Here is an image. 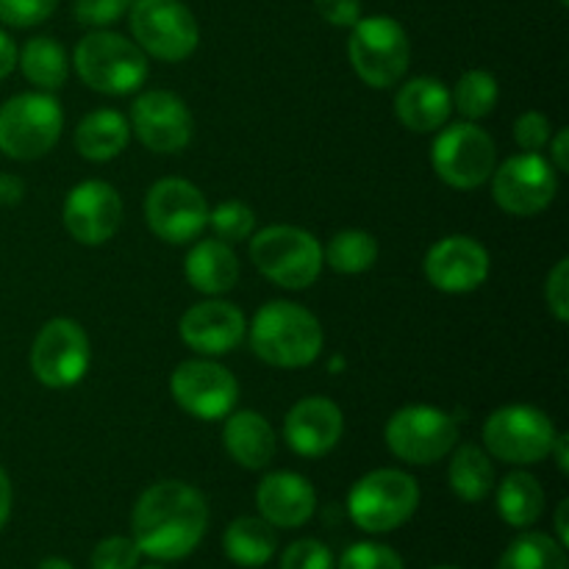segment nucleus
<instances>
[{"label":"nucleus","instance_id":"1","mask_svg":"<svg viewBox=\"0 0 569 569\" xmlns=\"http://www.w3.org/2000/svg\"><path fill=\"white\" fill-rule=\"evenodd\" d=\"M133 542L156 561H181L203 542L209 503L183 481H159L139 495L131 517Z\"/></svg>","mask_w":569,"mask_h":569},{"label":"nucleus","instance_id":"2","mask_svg":"<svg viewBox=\"0 0 569 569\" xmlns=\"http://www.w3.org/2000/svg\"><path fill=\"white\" fill-rule=\"evenodd\" d=\"M248 331L253 353L264 365L283 370L315 365L326 342L320 320L292 300H270L261 306Z\"/></svg>","mask_w":569,"mask_h":569},{"label":"nucleus","instance_id":"3","mask_svg":"<svg viewBox=\"0 0 569 569\" xmlns=\"http://www.w3.org/2000/svg\"><path fill=\"white\" fill-rule=\"evenodd\" d=\"M72 67L89 89L111 98L137 92L148 78V56L142 48L106 28H94L76 44Z\"/></svg>","mask_w":569,"mask_h":569},{"label":"nucleus","instance_id":"4","mask_svg":"<svg viewBox=\"0 0 569 569\" xmlns=\"http://www.w3.org/2000/svg\"><path fill=\"white\" fill-rule=\"evenodd\" d=\"M250 259L267 281L283 289H309L326 264L315 233L295 226H267L253 233Z\"/></svg>","mask_w":569,"mask_h":569},{"label":"nucleus","instance_id":"5","mask_svg":"<svg viewBox=\"0 0 569 569\" xmlns=\"http://www.w3.org/2000/svg\"><path fill=\"white\" fill-rule=\"evenodd\" d=\"M420 506V483L415 476L381 467L353 483L348 495V515L361 531L389 533L406 526Z\"/></svg>","mask_w":569,"mask_h":569},{"label":"nucleus","instance_id":"6","mask_svg":"<svg viewBox=\"0 0 569 569\" xmlns=\"http://www.w3.org/2000/svg\"><path fill=\"white\" fill-rule=\"evenodd\" d=\"M61 128L64 111L48 92H22L0 106V150L9 159H42L56 148Z\"/></svg>","mask_w":569,"mask_h":569},{"label":"nucleus","instance_id":"7","mask_svg":"<svg viewBox=\"0 0 569 569\" xmlns=\"http://www.w3.org/2000/svg\"><path fill=\"white\" fill-rule=\"evenodd\" d=\"M348 56L356 76L372 89H389L406 76L411 42L406 28L387 14L361 17L348 39Z\"/></svg>","mask_w":569,"mask_h":569},{"label":"nucleus","instance_id":"8","mask_svg":"<svg viewBox=\"0 0 569 569\" xmlns=\"http://www.w3.org/2000/svg\"><path fill=\"white\" fill-rule=\"evenodd\" d=\"M556 437L553 420L526 403L495 409L483 422V445L506 465H539L550 456Z\"/></svg>","mask_w":569,"mask_h":569},{"label":"nucleus","instance_id":"9","mask_svg":"<svg viewBox=\"0 0 569 569\" xmlns=\"http://www.w3.org/2000/svg\"><path fill=\"white\" fill-rule=\"evenodd\" d=\"M128 20L144 56L176 64L198 50V20L181 0H133Z\"/></svg>","mask_w":569,"mask_h":569},{"label":"nucleus","instance_id":"10","mask_svg":"<svg viewBox=\"0 0 569 569\" xmlns=\"http://www.w3.org/2000/svg\"><path fill=\"white\" fill-rule=\"evenodd\" d=\"M433 172L453 189H478L498 167L495 139L476 122H453L442 128L431 144Z\"/></svg>","mask_w":569,"mask_h":569},{"label":"nucleus","instance_id":"11","mask_svg":"<svg viewBox=\"0 0 569 569\" xmlns=\"http://www.w3.org/2000/svg\"><path fill=\"white\" fill-rule=\"evenodd\" d=\"M383 439L400 461L426 467L459 445V422L437 406H403L389 417Z\"/></svg>","mask_w":569,"mask_h":569},{"label":"nucleus","instance_id":"12","mask_svg":"<svg viewBox=\"0 0 569 569\" xmlns=\"http://www.w3.org/2000/svg\"><path fill=\"white\" fill-rule=\"evenodd\" d=\"M89 337L70 317H56L44 322L31 345V372L39 383L50 389H70L87 376Z\"/></svg>","mask_w":569,"mask_h":569},{"label":"nucleus","instance_id":"13","mask_svg":"<svg viewBox=\"0 0 569 569\" xmlns=\"http://www.w3.org/2000/svg\"><path fill=\"white\" fill-rule=\"evenodd\" d=\"M144 220L161 242L187 244L209 226V203L192 181L161 178L144 198Z\"/></svg>","mask_w":569,"mask_h":569},{"label":"nucleus","instance_id":"14","mask_svg":"<svg viewBox=\"0 0 569 569\" xmlns=\"http://www.w3.org/2000/svg\"><path fill=\"white\" fill-rule=\"evenodd\" d=\"M559 192V172L545 156L520 153L492 172V198L515 217H533L548 209Z\"/></svg>","mask_w":569,"mask_h":569},{"label":"nucleus","instance_id":"15","mask_svg":"<svg viewBox=\"0 0 569 569\" xmlns=\"http://www.w3.org/2000/svg\"><path fill=\"white\" fill-rule=\"evenodd\" d=\"M170 392L187 415L198 420H226L239 400V383L231 370L211 359H189L170 376Z\"/></svg>","mask_w":569,"mask_h":569},{"label":"nucleus","instance_id":"16","mask_svg":"<svg viewBox=\"0 0 569 569\" xmlns=\"http://www.w3.org/2000/svg\"><path fill=\"white\" fill-rule=\"evenodd\" d=\"M131 131L153 153H181L194 133L192 111L167 89H148L131 106Z\"/></svg>","mask_w":569,"mask_h":569},{"label":"nucleus","instance_id":"17","mask_svg":"<svg viewBox=\"0 0 569 569\" xmlns=\"http://www.w3.org/2000/svg\"><path fill=\"white\" fill-rule=\"evenodd\" d=\"M64 228L76 242L103 244L120 231L122 198L106 181H81L70 189L64 200Z\"/></svg>","mask_w":569,"mask_h":569},{"label":"nucleus","instance_id":"18","mask_svg":"<svg viewBox=\"0 0 569 569\" xmlns=\"http://www.w3.org/2000/svg\"><path fill=\"white\" fill-rule=\"evenodd\" d=\"M426 278L433 289L448 295L476 292L489 278V253L472 237H445L426 253Z\"/></svg>","mask_w":569,"mask_h":569},{"label":"nucleus","instance_id":"19","mask_svg":"<svg viewBox=\"0 0 569 569\" xmlns=\"http://www.w3.org/2000/svg\"><path fill=\"white\" fill-rule=\"evenodd\" d=\"M178 331L187 348L200 356H226L244 339V315L228 300H203L183 311Z\"/></svg>","mask_w":569,"mask_h":569},{"label":"nucleus","instance_id":"20","mask_svg":"<svg viewBox=\"0 0 569 569\" xmlns=\"http://www.w3.org/2000/svg\"><path fill=\"white\" fill-rule=\"evenodd\" d=\"M345 431V417L333 400L303 398L289 409L283 420V439L303 459H320L331 453Z\"/></svg>","mask_w":569,"mask_h":569},{"label":"nucleus","instance_id":"21","mask_svg":"<svg viewBox=\"0 0 569 569\" xmlns=\"http://www.w3.org/2000/svg\"><path fill=\"white\" fill-rule=\"evenodd\" d=\"M256 506L272 528H300L315 517L317 492L298 472H270L256 489Z\"/></svg>","mask_w":569,"mask_h":569},{"label":"nucleus","instance_id":"22","mask_svg":"<svg viewBox=\"0 0 569 569\" xmlns=\"http://www.w3.org/2000/svg\"><path fill=\"white\" fill-rule=\"evenodd\" d=\"M395 111L409 131L433 133L450 120L453 100H450V89L439 78L420 76L400 87L398 98H395Z\"/></svg>","mask_w":569,"mask_h":569},{"label":"nucleus","instance_id":"23","mask_svg":"<svg viewBox=\"0 0 569 569\" xmlns=\"http://www.w3.org/2000/svg\"><path fill=\"white\" fill-rule=\"evenodd\" d=\"M228 456L244 470H264L278 448V437L259 411H231L222 428Z\"/></svg>","mask_w":569,"mask_h":569},{"label":"nucleus","instance_id":"24","mask_svg":"<svg viewBox=\"0 0 569 569\" xmlns=\"http://www.w3.org/2000/svg\"><path fill=\"white\" fill-rule=\"evenodd\" d=\"M239 259L222 239H200L183 261V276L200 295H226L239 281Z\"/></svg>","mask_w":569,"mask_h":569},{"label":"nucleus","instance_id":"25","mask_svg":"<svg viewBox=\"0 0 569 569\" xmlns=\"http://www.w3.org/2000/svg\"><path fill=\"white\" fill-rule=\"evenodd\" d=\"M131 142V122L114 109H94L78 122L76 150L87 161H111Z\"/></svg>","mask_w":569,"mask_h":569},{"label":"nucleus","instance_id":"26","mask_svg":"<svg viewBox=\"0 0 569 569\" xmlns=\"http://www.w3.org/2000/svg\"><path fill=\"white\" fill-rule=\"evenodd\" d=\"M226 556L239 567H264L276 556V528L261 517H239L226 528L222 537Z\"/></svg>","mask_w":569,"mask_h":569},{"label":"nucleus","instance_id":"27","mask_svg":"<svg viewBox=\"0 0 569 569\" xmlns=\"http://www.w3.org/2000/svg\"><path fill=\"white\" fill-rule=\"evenodd\" d=\"M450 453L453 459H450L448 481L456 498L467 500V503H478L487 498L495 489V465L487 450H481L478 445H459Z\"/></svg>","mask_w":569,"mask_h":569},{"label":"nucleus","instance_id":"28","mask_svg":"<svg viewBox=\"0 0 569 569\" xmlns=\"http://www.w3.org/2000/svg\"><path fill=\"white\" fill-rule=\"evenodd\" d=\"M17 64L22 67V76L44 92L61 89L70 76V59H67L64 48L50 37L28 39L26 48L17 53Z\"/></svg>","mask_w":569,"mask_h":569},{"label":"nucleus","instance_id":"29","mask_svg":"<svg viewBox=\"0 0 569 569\" xmlns=\"http://www.w3.org/2000/svg\"><path fill=\"white\" fill-rule=\"evenodd\" d=\"M545 511V489L531 472H511L498 487V515L511 528H531Z\"/></svg>","mask_w":569,"mask_h":569},{"label":"nucleus","instance_id":"30","mask_svg":"<svg viewBox=\"0 0 569 569\" xmlns=\"http://www.w3.org/2000/svg\"><path fill=\"white\" fill-rule=\"evenodd\" d=\"M322 259L328 267L342 276H361V272L372 270L378 261V242L372 233L359 231V228H348L331 237L328 248L322 250Z\"/></svg>","mask_w":569,"mask_h":569},{"label":"nucleus","instance_id":"31","mask_svg":"<svg viewBox=\"0 0 569 569\" xmlns=\"http://www.w3.org/2000/svg\"><path fill=\"white\" fill-rule=\"evenodd\" d=\"M498 569H569L567 548L548 533H522L503 550Z\"/></svg>","mask_w":569,"mask_h":569},{"label":"nucleus","instance_id":"32","mask_svg":"<svg viewBox=\"0 0 569 569\" xmlns=\"http://www.w3.org/2000/svg\"><path fill=\"white\" fill-rule=\"evenodd\" d=\"M498 94L500 89L492 72L467 70L465 76L459 78V83H456L450 100H453V109H459V114L465 117V120L476 122L492 114L495 106H498Z\"/></svg>","mask_w":569,"mask_h":569},{"label":"nucleus","instance_id":"33","mask_svg":"<svg viewBox=\"0 0 569 569\" xmlns=\"http://www.w3.org/2000/svg\"><path fill=\"white\" fill-rule=\"evenodd\" d=\"M209 226L214 228L217 239L222 242H242V239L253 237L256 214L242 200H226V203L214 206V211L209 209Z\"/></svg>","mask_w":569,"mask_h":569},{"label":"nucleus","instance_id":"34","mask_svg":"<svg viewBox=\"0 0 569 569\" xmlns=\"http://www.w3.org/2000/svg\"><path fill=\"white\" fill-rule=\"evenodd\" d=\"M337 569H406L392 548L378 542H356L339 559Z\"/></svg>","mask_w":569,"mask_h":569},{"label":"nucleus","instance_id":"35","mask_svg":"<svg viewBox=\"0 0 569 569\" xmlns=\"http://www.w3.org/2000/svg\"><path fill=\"white\" fill-rule=\"evenodd\" d=\"M142 550L133 537H109L92 550V569H137Z\"/></svg>","mask_w":569,"mask_h":569},{"label":"nucleus","instance_id":"36","mask_svg":"<svg viewBox=\"0 0 569 569\" xmlns=\"http://www.w3.org/2000/svg\"><path fill=\"white\" fill-rule=\"evenodd\" d=\"M59 0H0V22L11 28H33L48 20Z\"/></svg>","mask_w":569,"mask_h":569},{"label":"nucleus","instance_id":"37","mask_svg":"<svg viewBox=\"0 0 569 569\" xmlns=\"http://www.w3.org/2000/svg\"><path fill=\"white\" fill-rule=\"evenodd\" d=\"M281 569H333V553L320 539H298L283 550Z\"/></svg>","mask_w":569,"mask_h":569},{"label":"nucleus","instance_id":"38","mask_svg":"<svg viewBox=\"0 0 569 569\" xmlns=\"http://www.w3.org/2000/svg\"><path fill=\"white\" fill-rule=\"evenodd\" d=\"M133 0H76L72 11L81 26L89 28H106L120 22L128 14Z\"/></svg>","mask_w":569,"mask_h":569},{"label":"nucleus","instance_id":"39","mask_svg":"<svg viewBox=\"0 0 569 569\" xmlns=\"http://www.w3.org/2000/svg\"><path fill=\"white\" fill-rule=\"evenodd\" d=\"M550 137H553V126L542 111H526L517 117L515 142L522 153H539L542 148H548Z\"/></svg>","mask_w":569,"mask_h":569},{"label":"nucleus","instance_id":"40","mask_svg":"<svg viewBox=\"0 0 569 569\" xmlns=\"http://www.w3.org/2000/svg\"><path fill=\"white\" fill-rule=\"evenodd\" d=\"M545 300H548V309L553 311L556 320H569V259L556 261L553 270L548 272V281H545Z\"/></svg>","mask_w":569,"mask_h":569},{"label":"nucleus","instance_id":"41","mask_svg":"<svg viewBox=\"0 0 569 569\" xmlns=\"http://www.w3.org/2000/svg\"><path fill=\"white\" fill-rule=\"evenodd\" d=\"M326 22L337 28H353L361 20V0H315Z\"/></svg>","mask_w":569,"mask_h":569},{"label":"nucleus","instance_id":"42","mask_svg":"<svg viewBox=\"0 0 569 569\" xmlns=\"http://www.w3.org/2000/svg\"><path fill=\"white\" fill-rule=\"evenodd\" d=\"M550 164H553L556 172L569 170V131L561 128L556 137H550Z\"/></svg>","mask_w":569,"mask_h":569},{"label":"nucleus","instance_id":"43","mask_svg":"<svg viewBox=\"0 0 569 569\" xmlns=\"http://www.w3.org/2000/svg\"><path fill=\"white\" fill-rule=\"evenodd\" d=\"M22 194H26L22 178L3 172V176H0V206H17L22 200Z\"/></svg>","mask_w":569,"mask_h":569},{"label":"nucleus","instance_id":"44","mask_svg":"<svg viewBox=\"0 0 569 569\" xmlns=\"http://www.w3.org/2000/svg\"><path fill=\"white\" fill-rule=\"evenodd\" d=\"M17 67V44L6 31H0V81L11 76Z\"/></svg>","mask_w":569,"mask_h":569},{"label":"nucleus","instance_id":"45","mask_svg":"<svg viewBox=\"0 0 569 569\" xmlns=\"http://www.w3.org/2000/svg\"><path fill=\"white\" fill-rule=\"evenodd\" d=\"M9 515H11V481L9 476H6L3 467H0V531H3V526L9 522Z\"/></svg>","mask_w":569,"mask_h":569},{"label":"nucleus","instance_id":"46","mask_svg":"<svg viewBox=\"0 0 569 569\" xmlns=\"http://www.w3.org/2000/svg\"><path fill=\"white\" fill-rule=\"evenodd\" d=\"M567 511H569V500H561L559 509H556V542L561 545V548H567L569 545V531H567Z\"/></svg>","mask_w":569,"mask_h":569},{"label":"nucleus","instance_id":"47","mask_svg":"<svg viewBox=\"0 0 569 569\" xmlns=\"http://www.w3.org/2000/svg\"><path fill=\"white\" fill-rule=\"evenodd\" d=\"M550 456H556V461H559V470L561 472H569V456H567V433H559L553 442V450H550Z\"/></svg>","mask_w":569,"mask_h":569},{"label":"nucleus","instance_id":"48","mask_svg":"<svg viewBox=\"0 0 569 569\" xmlns=\"http://www.w3.org/2000/svg\"><path fill=\"white\" fill-rule=\"evenodd\" d=\"M37 569H76V567H72L70 561H64V559H44Z\"/></svg>","mask_w":569,"mask_h":569},{"label":"nucleus","instance_id":"49","mask_svg":"<svg viewBox=\"0 0 569 569\" xmlns=\"http://www.w3.org/2000/svg\"><path fill=\"white\" fill-rule=\"evenodd\" d=\"M433 569H456V567H433Z\"/></svg>","mask_w":569,"mask_h":569},{"label":"nucleus","instance_id":"50","mask_svg":"<svg viewBox=\"0 0 569 569\" xmlns=\"http://www.w3.org/2000/svg\"><path fill=\"white\" fill-rule=\"evenodd\" d=\"M144 569H164V567H144Z\"/></svg>","mask_w":569,"mask_h":569},{"label":"nucleus","instance_id":"51","mask_svg":"<svg viewBox=\"0 0 569 569\" xmlns=\"http://www.w3.org/2000/svg\"><path fill=\"white\" fill-rule=\"evenodd\" d=\"M559 3H565V6H567V3H569V0H559Z\"/></svg>","mask_w":569,"mask_h":569}]
</instances>
